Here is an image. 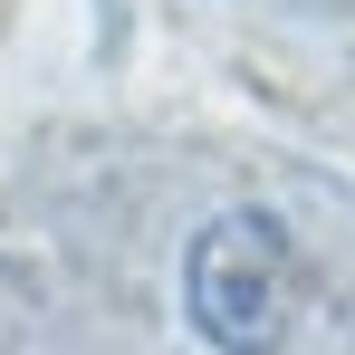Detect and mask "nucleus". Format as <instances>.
<instances>
[{"mask_svg": "<svg viewBox=\"0 0 355 355\" xmlns=\"http://www.w3.org/2000/svg\"><path fill=\"white\" fill-rule=\"evenodd\" d=\"M182 317L211 355H279L297 336V250L279 211L231 202L182 250Z\"/></svg>", "mask_w": 355, "mask_h": 355, "instance_id": "nucleus-1", "label": "nucleus"}]
</instances>
